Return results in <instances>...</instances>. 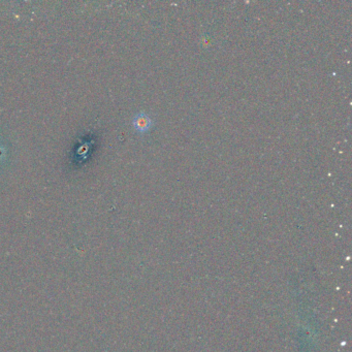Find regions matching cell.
<instances>
[{
	"label": "cell",
	"mask_w": 352,
	"mask_h": 352,
	"mask_svg": "<svg viewBox=\"0 0 352 352\" xmlns=\"http://www.w3.org/2000/svg\"><path fill=\"white\" fill-rule=\"evenodd\" d=\"M134 126L140 133H146L152 126V120L146 114H139L135 117Z\"/></svg>",
	"instance_id": "cell-1"
}]
</instances>
